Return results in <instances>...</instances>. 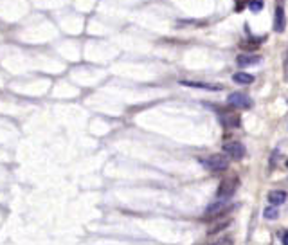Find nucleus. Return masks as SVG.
Listing matches in <instances>:
<instances>
[{"instance_id": "1", "label": "nucleus", "mask_w": 288, "mask_h": 245, "mask_svg": "<svg viewBox=\"0 0 288 245\" xmlns=\"http://www.w3.org/2000/svg\"><path fill=\"white\" fill-rule=\"evenodd\" d=\"M202 164L211 171H225L229 168V157L223 154H215L211 157L202 159Z\"/></svg>"}, {"instance_id": "2", "label": "nucleus", "mask_w": 288, "mask_h": 245, "mask_svg": "<svg viewBox=\"0 0 288 245\" xmlns=\"http://www.w3.org/2000/svg\"><path fill=\"white\" fill-rule=\"evenodd\" d=\"M221 148H223L227 157L232 159V161H241L245 157V154H247L245 146L241 143H238V141H227V143H223Z\"/></svg>"}, {"instance_id": "3", "label": "nucleus", "mask_w": 288, "mask_h": 245, "mask_svg": "<svg viewBox=\"0 0 288 245\" xmlns=\"http://www.w3.org/2000/svg\"><path fill=\"white\" fill-rule=\"evenodd\" d=\"M238 184H240V180L236 177H229V178H225V180H221L220 187H218V191H216L218 198H227V200H229V198L236 193V189H238Z\"/></svg>"}, {"instance_id": "4", "label": "nucleus", "mask_w": 288, "mask_h": 245, "mask_svg": "<svg viewBox=\"0 0 288 245\" xmlns=\"http://www.w3.org/2000/svg\"><path fill=\"white\" fill-rule=\"evenodd\" d=\"M229 209L230 207L227 206V198H220L218 202H215V204H211V206L207 207L204 218H206V220H215V218H218V216L225 215Z\"/></svg>"}, {"instance_id": "5", "label": "nucleus", "mask_w": 288, "mask_h": 245, "mask_svg": "<svg viewBox=\"0 0 288 245\" xmlns=\"http://www.w3.org/2000/svg\"><path fill=\"white\" fill-rule=\"evenodd\" d=\"M227 103H229L232 108H240V110L250 108V106L254 105L252 99H250L247 94H243V92H234V94H230V96L227 97Z\"/></svg>"}, {"instance_id": "6", "label": "nucleus", "mask_w": 288, "mask_h": 245, "mask_svg": "<svg viewBox=\"0 0 288 245\" xmlns=\"http://www.w3.org/2000/svg\"><path fill=\"white\" fill-rule=\"evenodd\" d=\"M287 27V18H285V9L281 5L276 7V14H274V31L276 33H283Z\"/></svg>"}, {"instance_id": "7", "label": "nucleus", "mask_w": 288, "mask_h": 245, "mask_svg": "<svg viewBox=\"0 0 288 245\" xmlns=\"http://www.w3.org/2000/svg\"><path fill=\"white\" fill-rule=\"evenodd\" d=\"M259 62H261V56H258V54L243 53L236 58V63H238L240 67H249V65H256V63H259Z\"/></svg>"}, {"instance_id": "8", "label": "nucleus", "mask_w": 288, "mask_h": 245, "mask_svg": "<svg viewBox=\"0 0 288 245\" xmlns=\"http://www.w3.org/2000/svg\"><path fill=\"white\" fill-rule=\"evenodd\" d=\"M269 202L272 206H281V204L287 202V193L279 191V189H274V191L269 193Z\"/></svg>"}, {"instance_id": "9", "label": "nucleus", "mask_w": 288, "mask_h": 245, "mask_svg": "<svg viewBox=\"0 0 288 245\" xmlns=\"http://www.w3.org/2000/svg\"><path fill=\"white\" fill-rule=\"evenodd\" d=\"M186 86H195V88H206V90H221V85H213V83H200V82H180Z\"/></svg>"}, {"instance_id": "10", "label": "nucleus", "mask_w": 288, "mask_h": 245, "mask_svg": "<svg viewBox=\"0 0 288 245\" xmlns=\"http://www.w3.org/2000/svg\"><path fill=\"white\" fill-rule=\"evenodd\" d=\"M232 82L238 83V85H250V83L254 82V76H250L247 72H236L234 76H232Z\"/></svg>"}, {"instance_id": "11", "label": "nucleus", "mask_w": 288, "mask_h": 245, "mask_svg": "<svg viewBox=\"0 0 288 245\" xmlns=\"http://www.w3.org/2000/svg\"><path fill=\"white\" fill-rule=\"evenodd\" d=\"M221 123H223L225 126L238 128V126H240V123H241V119H240V115H238V114H225L223 117H221Z\"/></svg>"}, {"instance_id": "12", "label": "nucleus", "mask_w": 288, "mask_h": 245, "mask_svg": "<svg viewBox=\"0 0 288 245\" xmlns=\"http://www.w3.org/2000/svg\"><path fill=\"white\" fill-rule=\"evenodd\" d=\"M263 216L267 218V220H276V218L279 216V211L274 206L272 207H267V209L263 211Z\"/></svg>"}, {"instance_id": "13", "label": "nucleus", "mask_w": 288, "mask_h": 245, "mask_svg": "<svg viewBox=\"0 0 288 245\" xmlns=\"http://www.w3.org/2000/svg\"><path fill=\"white\" fill-rule=\"evenodd\" d=\"M249 9L252 11V13H259V11L263 9V2H261V0H250Z\"/></svg>"}, {"instance_id": "14", "label": "nucleus", "mask_w": 288, "mask_h": 245, "mask_svg": "<svg viewBox=\"0 0 288 245\" xmlns=\"http://www.w3.org/2000/svg\"><path fill=\"white\" fill-rule=\"evenodd\" d=\"M230 226V222H221V224H218L216 227H213V229H209V235H216L218 231H223L225 227Z\"/></svg>"}, {"instance_id": "15", "label": "nucleus", "mask_w": 288, "mask_h": 245, "mask_svg": "<svg viewBox=\"0 0 288 245\" xmlns=\"http://www.w3.org/2000/svg\"><path fill=\"white\" fill-rule=\"evenodd\" d=\"M281 238H283V240H281V242H283L285 245H288V231H285V233H283V236H281Z\"/></svg>"}, {"instance_id": "16", "label": "nucleus", "mask_w": 288, "mask_h": 245, "mask_svg": "<svg viewBox=\"0 0 288 245\" xmlns=\"http://www.w3.org/2000/svg\"><path fill=\"white\" fill-rule=\"evenodd\" d=\"M285 76H287V80H288V63H287V67H285Z\"/></svg>"}, {"instance_id": "17", "label": "nucleus", "mask_w": 288, "mask_h": 245, "mask_svg": "<svg viewBox=\"0 0 288 245\" xmlns=\"http://www.w3.org/2000/svg\"><path fill=\"white\" fill-rule=\"evenodd\" d=\"M285 166H287V168H288V159H287V163H285Z\"/></svg>"}]
</instances>
